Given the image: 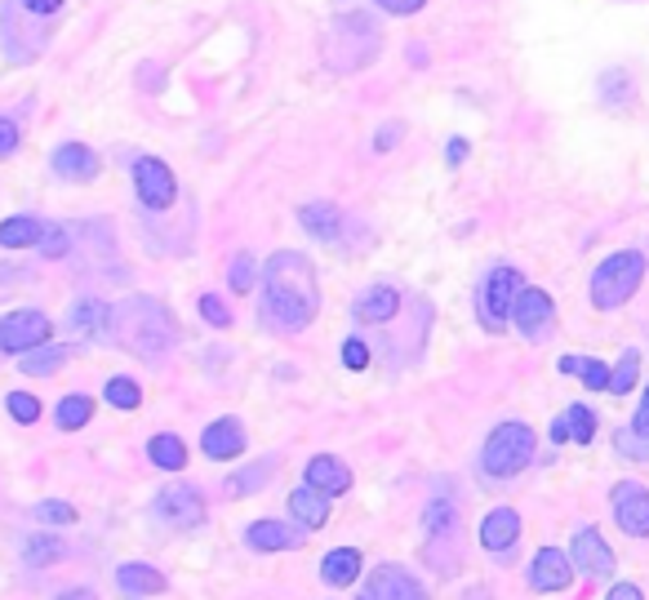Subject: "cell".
I'll use <instances>...</instances> for the list:
<instances>
[{
	"instance_id": "cell-1",
	"label": "cell",
	"mask_w": 649,
	"mask_h": 600,
	"mask_svg": "<svg viewBox=\"0 0 649 600\" xmlns=\"http://www.w3.org/2000/svg\"><path fill=\"white\" fill-rule=\"evenodd\" d=\"M320 311L316 267L298 249H281L263 272V325L276 333H303Z\"/></svg>"
},
{
	"instance_id": "cell-2",
	"label": "cell",
	"mask_w": 649,
	"mask_h": 600,
	"mask_svg": "<svg viewBox=\"0 0 649 600\" xmlns=\"http://www.w3.org/2000/svg\"><path fill=\"white\" fill-rule=\"evenodd\" d=\"M174 333H178L174 329V316L165 311L161 298L139 294V298H125L116 307V339L134 352V356L152 361V365L174 348Z\"/></svg>"
},
{
	"instance_id": "cell-3",
	"label": "cell",
	"mask_w": 649,
	"mask_h": 600,
	"mask_svg": "<svg viewBox=\"0 0 649 600\" xmlns=\"http://www.w3.org/2000/svg\"><path fill=\"white\" fill-rule=\"evenodd\" d=\"M534 449H539L534 427L511 419V423H498V427L489 432V440H485V449H481V467H485V477L507 481V477H516V472H526L530 458H534Z\"/></svg>"
},
{
	"instance_id": "cell-4",
	"label": "cell",
	"mask_w": 649,
	"mask_h": 600,
	"mask_svg": "<svg viewBox=\"0 0 649 600\" xmlns=\"http://www.w3.org/2000/svg\"><path fill=\"white\" fill-rule=\"evenodd\" d=\"M645 281V254L640 249H618L610 254L597 272H592V307L601 311H614L623 307Z\"/></svg>"
},
{
	"instance_id": "cell-5",
	"label": "cell",
	"mask_w": 649,
	"mask_h": 600,
	"mask_svg": "<svg viewBox=\"0 0 649 600\" xmlns=\"http://www.w3.org/2000/svg\"><path fill=\"white\" fill-rule=\"evenodd\" d=\"M152 511H156L161 525H169V529H178V533L201 529L205 516H210L205 494H201L197 485H165V490L156 494V507H152Z\"/></svg>"
},
{
	"instance_id": "cell-6",
	"label": "cell",
	"mask_w": 649,
	"mask_h": 600,
	"mask_svg": "<svg viewBox=\"0 0 649 600\" xmlns=\"http://www.w3.org/2000/svg\"><path fill=\"white\" fill-rule=\"evenodd\" d=\"M45 339H49V316H45V311L19 307V311H10V316H0V352L27 356V352L45 348Z\"/></svg>"
},
{
	"instance_id": "cell-7",
	"label": "cell",
	"mask_w": 649,
	"mask_h": 600,
	"mask_svg": "<svg viewBox=\"0 0 649 600\" xmlns=\"http://www.w3.org/2000/svg\"><path fill=\"white\" fill-rule=\"evenodd\" d=\"M134 191H139V200L148 210H169L174 200H178V178H174V169L161 161V156H139L134 161Z\"/></svg>"
},
{
	"instance_id": "cell-8",
	"label": "cell",
	"mask_w": 649,
	"mask_h": 600,
	"mask_svg": "<svg viewBox=\"0 0 649 600\" xmlns=\"http://www.w3.org/2000/svg\"><path fill=\"white\" fill-rule=\"evenodd\" d=\"M521 272L516 267H494L485 290H481V316L489 329H503L511 320V307H516V294H521Z\"/></svg>"
},
{
	"instance_id": "cell-9",
	"label": "cell",
	"mask_w": 649,
	"mask_h": 600,
	"mask_svg": "<svg viewBox=\"0 0 649 600\" xmlns=\"http://www.w3.org/2000/svg\"><path fill=\"white\" fill-rule=\"evenodd\" d=\"M610 507H614V520L623 533L632 539H649V490L640 481H618L614 494H610Z\"/></svg>"
},
{
	"instance_id": "cell-10",
	"label": "cell",
	"mask_w": 649,
	"mask_h": 600,
	"mask_svg": "<svg viewBox=\"0 0 649 600\" xmlns=\"http://www.w3.org/2000/svg\"><path fill=\"white\" fill-rule=\"evenodd\" d=\"M365 596L369 600H427V587L410 569H401V565H378L369 574Z\"/></svg>"
},
{
	"instance_id": "cell-11",
	"label": "cell",
	"mask_w": 649,
	"mask_h": 600,
	"mask_svg": "<svg viewBox=\"0 0 649 600\" xmlns=\"http://www.w3.org/2000/svg\"><path fill=\"white\" fill-rule=\"evenodd\" d=\"M569 561H574L578 569L597 574V578L614 569V552H610V543L601 539V529H592V525L574 529V543H569Z\"/></svg>"
},
{
	"instance_id": "cell-12",
	"label": "cell",
	"mask_w": 649,
	"mask_h": 600,
	"mask_svg": "<svg viewBox=\"0 0 649 600\" xmlns=\"http://www.w3.org/2000/svg\"><path fill=\"white\" fill-rule=\"evenodd\" d=\"M552 316H556V307H552V298L543 294V290H534V285H526L521 294H516V307H511V325L526 333V339H539V333L552 325Z\"/></svg>"
},
{
	"instance_id": "cell-13",
	"label": "cell",
	"mask_w": 649,
	"mask_h": 600,
	"mask_svg": "<svg viewBox=\"0 0 649 600\" xmlns=\"http://www.w3.org/2000/svg\"><path fill=\"white\" fill-rule=\"evenodd\" d=\"M307 485L316 490V494H324V498H339V494H347L352 490V467L343 462V458H334V454H316L311 462H307Z\"/></svg>"
},
{
	"instance_id": "cell-14",
	"label": "cell",
	"mask_w": 649,
	"mask_h": 600,
	"mask_svg": "<svg viewBox=\"0 0 649 600\" xmlns=\"http://www.w3.org/2000/svg\"><path fill=\"white\" fill-rule=\"evenodd\" d=\"M49 165H54L58 178H68V183H94L98 169H103L98 152L85 148V143H62V148L49 156Z\"/></svg>"
},
{
	"instance_id": "cell-15",
	"label": "cell",
	"mask_w": 649,
	"mask_h": 600,
	"mask_svg": "<svg viewBox=\"0 0 649 600\" xmlns=\"http://www.w3.org/2000/svg\"><path fill=\"white\" fill-rule=\"evenodd\" d=\"M574 583V561L560 548H543L530 561V587L534 591H565Z\"/></svg>"
},
{
	"instance_id": "cell-16",
	"label": "cell",
	"mask_w": 649,
	"mask_h": 600,
	"mask_svg": "<svg viewBox=\"0 0 649 600\" xmlns=\"http://www.w3.org/2000/svg\"><path fill=\"white\" fill-rule=\"evenodd\" d=\"M72 329L81 339H116V307H107L103 298H81L72 307Z\"/></svg>"
},
{
	"instance_id": "cell-17",
	"label": "cell",
	"mask_w": 649,
	"mask_h": 600,
	"mask_svg": "<svg viewBox=\"0 0 649 600\" xmlns=\"http://www.w3.org/2000/svg\"><path fill=\"white\" fill-rule=\"evenodd\" d=\"M298 223H303V232L316 236L320 245L343 240V210L330 205V200H307V205L298 210Z\"/></svg>"
},
{
	"instance_id": "cell-18",
	"label": "cell",
	"mask_w": 649,
	"mask_h": 600,
	"mask_svg": "<svg viewBox=\"0 0 649 600\" xmlns=\"http://www.w3.org/2000/svg\"><path fill=\"white\" fill-rule=\"evenodd\" d=\"M423 533H427V548L436 552L440 543H453V533H459V503L436 494L427 507H423Z\"/></svg>"
},
{
	"instance_id": "cell-19",
	"label": "cell",
	"mask_w": 649,
	"mask_h": 600,
	"mask_svg": "<svg viewBox=\"0 0 649 600\" xmlns=\"http://www.w3.org/2000/svg\"><path fill=\"white\" fill-rule=\"evenodd\" d=\"M245 543L253 552H294V548H303V529L281 525V520H253L245 529Z\"/></svg>"
},
{
	"instance_id": "cell-20",
	"label": "cell",
	"mask_w": 649,
	"mask_h": 600,
	"mask_svg": "<svg viewBox=\"0 0 649 600\" xmlns=\"http://www.w3.org/2000/svg\"><path fill=\"white\" fill-rule=\"evenodd\" d=\"M516 539H521V516H516L511 507H494L481 520V548L485 552H507Z\"/></svg>"
},
{
	"instance_id": "cell-21",
	"label": "cell",
	"mask_w": 649,
	"mask_h": 600,
	"mask_svg": "<svg viewBox=\"0 0 649 600\" xmlns=\"http://www.w3.org/2000/svg\"><path fill=\"white\" fill-rule=\"evenodd\" d=\"M116 587H120L125 596L143 600V596H161V591L169 587V578H165L161 569L143 565V561H129V565H120V569H116Z\"/></svg>"
},
{
	"instance_id": "cell-22",
	"label": "cell",
	"mask_w": 649,
	"mask_h": 600,
	"mask_svg": "<svg viewBox=\"0 0 649 600\" xmlns=\"http://www.w3.org/2000/svg\"><path fill=\"white\" fill-rule=\"evenodd\" d=\"M401 311V294L392 285H369L361 298H356V320L361 325H387Z\"/></svg>"
},
{
	"instance_id": "cell-23",
	"label": "cell",
	"mask_w": 649,
	"mask_h": 600,
	"mask_svg": "<svg viewBox=\"0 0 649 600\" xmlns=\"http://www.w3.org/2000/svg\"><path fill=\"white\" fill-rule=\"evenodd\" d=\"M201 449H205V458L227 462V458H236V454L245 449V427H240L236 419H219V423H210V427H205Z\"/></svg>"
},
{
	"instance_id": "cell-24",
	"label": "cell",
	"mask_w": 649,
	"mask_h": 600,
	"mask_svg": "<svg viewBox=\"0 0 649 600\" xmlns=\"http://www.w3.org/2000/svg\"><path fill=\"white\" fill-rule=\"evenodd\" d=\"M276 467H281V462H276V458L268 454V458H258V462H249V467H240V472H232L223 490H227L232 498H245V494H258V490H263V485H268V481L276 477Z\"/></svg>"
},
{
	"instance_id": "cell-25",
	"label": "cell",
	"mask_w": 649,
	"mask_h": 600,
	"mask_svg": "<svg viewBox=\"0 0 649 600\" xmlns=\"http://www.w3.org/2000/svg\"><path fill=\"white\" fill-rule=\"evenodd\" d=\"M361 565H365V556L356 548H334L330 556L320 561V578L330 587H352L361 578Z\"/></svg>"
},
{
	"instance_id": "cell-26",
	"label": "cell",
	"mask_w": 649,
	"mask_h": 600,
	"mask_svg": "<svg viewBox=\"0 0 649 600\" xmlns=\"http://www.w3.org/2000/svg\"><path fill=\"white\" fill-rule=\"evenodd\" d=\"M290 511H294V520H298L303 529H320L324 520H330V498L316 494L311 485H298V490L290 494Z\"/></svg>"
},
{
	"instance_id": "cell-27",
	"label": "cell",
	"mask_w": 649,
	"mask_h": 600,
	"mask_svg": "<svg viewBox=\"0 0 649 600\" xmlns=\"http://www.w3.org/2000/svg\"><path fill=\"white\" fill-rule=\"evenodd\" d=\"M62 556H68V543H62L58 533H32V539L23 543V561H27L32 569H49V565H58Z\"/></svg>"
},
{
	"instance_id": "cell-28",
	"label": "cell",
	"mask_w": 649,
	"mask_h": 600,
	"mask_svg": "<svg viewBox=\"0 0 649 600\" xmlns=\"http://www.w3.org/2000/svg\"><path fill=\"white\" fill-rule=\"evenodd\" d=\"M40 236H45V223L27 219V214H14L0 223V245L5 249H32V245H40Z\"/></svg>"
},
{
	"instance_id": "cell-29",
	"label": "cell",
	"mask_w": 649,
	"mask_h": 600,
	"mask_svg": "<svg viewBox=\"0 0 649 600\" xmlns=\"http://www.w3.org/2000/svg\"><path fill=\"white\" fill-rule=\"evenodd\" d=\"M148 458L156 467H165V472H182V467H187V445L174 432H161V436L148 440Z\"/></svg>"
},
{
	"instance_id": "cell-30",
	"label": "cell",
	"mask_w": 649,
	"mask_h": 600,
	"mask_svg": "<svg viewBox=\"0 0 649 600\" xmlns=\"http://www.w3.org/2000/svg\"><path fill=\"white\" fill-rule=\"evenodd\" d=\"M68 348H36V352H27V356H19V369L23 374H32V378H49V374H58L62 365H68Z\"/></svg>"
},
{
	"instance_id": "cell-31",
	"label": "cell",
	"mask_w": 649,
	"mask_h": 600,
	"mask_svg": "<svg viewBox=\"0 0 649 600\" xmlns=\"http://www.w3.org/2000/svg\"><path fill=\"white\" fill-rule=\"evenodd\" d=\"M556 427L565 432V440H578V445H588L592 436H597V414L588 410V405H569L560 419H556Z\"/></svg>"
},
{
	"instance_id": "cell-32",
	"label": "cell",
	"mask_w": 649,
	"mask_h": 600,
	"mask_svg": "<svg viewBox=\"0 0 649 600\" xmlns=\"http://www.w3.org/2000/svg\"><path fill=\"white\" fill-rule=\"evenodd\" d=\"M560 374H578L592 391H610V365L605 361H582V356H560Z\"/></svg>"
},
{
	"instance_id": "cell-33",
	"label": "cell",
	"mask_w": 649,
	"mask_h": 600,
	"mask_svg": "<svg viewBox=\"0 0 649 600\" xmlns=\"http://www.w3.org/2000/svg\"><path fill=\"white\" fill-rule=\"evenodd\" d=\"M90 419H94V400H90V396H68V400L58 405V427H62V432H81Z\"/></svg>"
},
{
	"instance_id": "cell-34",
	"label": "cell",
	"mask_w": 649,
	"mask_h": 600,
	"mask_svg": "<svg viewBox=\"0 0 649 600\" xmlns=\"http://www.w3.org/2000/svg\"><path fill=\"white\" fill-rule=\"evenodd\" d=\"M72 240H76V232L68 227V223H45V236H40V254L45 258H68L72 254Z\"/></svg>"
},
{
	"instance_id": "cell-35",
	"label": "cell",
	"mask_w": 649,
	"mask_h": 600,
	"mask_svg": "<svg viewBox=\"0 0 649 600\" xmlns=\"http://www.w3.org/2000/svg\"><path fill=\"white\" fill-rule=\"evenodd\" d=\"M258 281H263V277H258V262H253L249 254H236L232 267H227V285H232V294H249Z\"/></svg>"
},
{
	"instance_id": "cell-36",
	"label": "cell",
	"mask_w": 649,
	"mask_h": 600,
	"mask_svg": "<svg viewBox=\"0 0 649 600\" xmlns=\"http://www.w3.org/2000/svg\"><path fill=\"white\" fill-rule=\"evenodd\" d=\"M103 396H107V405H116V410H139V400H143V391H139L134 378H111L103 387Z\"/></svg>"
},
{
	"instance_id": "cell-37",
	"label": "cell",
	"mask_w": 649,
	"mask_h": 600,
	"mask_svg": "<svg viewBox=\"0 0 649 600\" xmlns=\"http://www.w3.org/2000/svg\"><path fill=\"white\" fill-rule=\"evenodd\" d=\"M636 369H640V356H636V352H627V356H623V365H618V369H610V391H614V396H627V391L636 387Z\"/></svg>"
},
{
	"instance_id": "cell-38",
	"label": "cell",
	"mask_w": 649,
	"mask_h": 600,
	"mask_svg": "<svg viewBox=\"0 0 649 600\" xmlns=\"http://www.w3.org/2000/svg\"><path fill=\"white\" fill-rule=\"evenodd\" d=\"M36 520H45V525H76V507L58 503V498H45V503H36Z\"/></svg>"
},
{
	"instance_id": "cell-39",
	"label": "cell",
	"mask_w": 649,
	"mask_h": 600,
	"mask_svg": "<svg viewBox=\"0 0 649 600\" xmlns=\"http://www.w3.org/2000/svg\"><path fill=\"white\" fill-rule=\"evenodd\" d=\"M5 405H10L14 423H36V419H40V400H36V396H27V391H14V396L5 400Z\"/></svg>"
},
{
	"instance_id": "cell-40",
	"label": "cell",
	"mask_w": 649,
	"mask_h": 600,
	"mask_svg": "<svg viewBox=\"0 0 649 600\" xmlns=\"http://www.w3.org/2000/svg\"><path fill=\"white\" fill-rule=\"evenodd\" d=\"M201 316H205V325H214V329H227V325H232L227 303H223V298H214V294H205V298H201Z\"/></svg>"
},
{
	"instance_id": "cell-41",
	"label": "cell",
	"mask_w": 649,
	"mask_h": 600,
	"mask_svg": "<svg viewBox=\"0 0 649 600\" xmlns=\"http://www.w3.org/2000/svg\"><path fill=\"white\" fill-rule=\"evenodd\" d=\"M614 449H618V454H627V458H636V462H640V458H649V440H640L632 427H623V432L614 436Z\"/></svg>"
},
{
	"instance_id": "cell-42",
	"label": "cell",
	"mask_w": 649,
	"mask_h": 600,
	"mask_svg": "<svg viewBox=\"0 0 649 600\" xmlns=\"http://www.w3.org/2000/svg\"><path fill=\"white\" fill-rule=\"evenodd\" d=\"M19 139H23V133H19V125H14L10 116H0V161L19 152Z\"/></svg>"
},
{
	"instance_id": "cell-43",
	"label": "cell",
	"mask_w": 649,
	"mask_h": 600,
	"mask_svg": "<svg viewBox=\"0 0 649 600\" xmlns=\"http://www.w3.org/2000/svg\"><path fill=\"white\" fill-rule=\"evenodd\" d=\"M343 365H347V369H365V365H369V348H365L361 339H347V343H343Z\"/></svg>"
},
{
	"instance_id": "cell-44",
	"label": "cell",
	"mask_w": 649,
	"mask_h": 600,
	"mask_svg": "<svg viewBox=\"0 0 649 600\" xmlns=\"http://www.w3.org/2000/svg\"><path fill=\"white\" fill-rule=\"evenodd\" d=\"M640 440H649V387H645V396H640V405H636V414H632V423H627Z\"/></svg>"
},
{
	"instance_id": "cell-45",
	"label": "cell",
	"mask_w": 649,
	"mask_h": 600,
	"mask_svg": "<svg viewBox=\"0 0 649 600\" xmlns=\"http://www.w3.org/2000/svg\"><path fill=\"white\" fill-rule=\"evenodd\" d=\"M423 5H427V0H378V10H387V14H401V19H405V14H418Z\"/></svg>"
},
{
	"instance_id": "cell-46",
	"label": "cell",
	"mask_w": 649,
	"mask_h": 600,
	"mask_svg": "<svg viewBox=\"0 0 649 600\" xmlns=\"http://www.w3.org/2000/svg\"><path fill=\"white\" fill-rule=\"evenodd\" d=\"M401 143V125H387V129H378V152H387V148H397Z\"/></svg>"
},
{
	"instance_id": "cell-47",
	"label": "cell",
	"mask_w": 649,
	"mask_h": 600,
	"mask_svg": "<svg viewBox=\"0 0 649 600\" xmlns=\"http://www.w3.org/2000/svg\"><path fill=\"white\" fill-rule=\"evenodd\" d=\"M605 600H645V596H640V587H636V583H618V587H610V596H605Z\"/></svg>"
},
{
	"instance_id": "cell-48",
	"label": "cell",
	"mask_w": 649,
	"mask_h": 600,
	"mask_svg": "<svg viewBox=\"0 0 649 600\" xmlns=\"http://www.w3.org/2000/svg\"><path fill=\"white\" fill-rule=\"evenodd\" d=\"M23 5H27L32 14H58L62 5H68V0H23Z\"/></svg>"
},
{
	"instance_id": "cell-49",
	"label": "cell",
	"mask_w": 649,
	"mask_h": 600,
	"mask_svg": "<svg viewBox=\"0 0 649 600\" xmlns=\"http://www.w3.org/2000/svg\"><path fill=\"white\" fill-rule=\"evenodd\" d=\"M445 156H449V165H459V161H468V143H463V139H453V143L445 148Z\"/></svg>"
},
{
	"instance_id": "cell-50",
	"label": "cell",
	"mask_w": 649,
	"mask_h": 600,
	"mask_svg": "<svg viewBox=\"0 0 649 600\" xmlns=\"http://www.w3.org/2000/svg\"><path fill=\"white\" fill-rule=\"evenodd\" d=\"M58 600H94V596H90V591H62Z\"/></svg>"
},
{
	"instance_id": "cell-51",
	"label": "cell",
	"mask_w": 649,
	"mask_h": 600,
	"mask_svg": "<svg viewBox=\"0 0 649 600\" xmlns=\"http://www.w3.org/2000/svg\"><path fill=\"white\" fill-rule=\"evenodd\" d=\"M361 600H369V596H361Z\"/></svg>"
}]
</instances>
